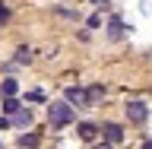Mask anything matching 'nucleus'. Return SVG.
<instances>
[{"label": "nucleus", "instance_id": "nucleus-11", "mask_svg": "<svg viewBox=\"0 0 152 149\" xmlns=\"http://www.w3.org/2000/svg\"><path fill=\"white\" fill-rule=\"evenodd\" d=\"M19 108H22V102H16V95H13V98H3V111L7 114H16Z\"/></svg>", "mask_w": 152, "mask_h": 149}, {"label": "nucleus", "instance_id": "nucleus-7", "mask_svg": "<svg viewBox=\"0 0 152 149\" xmlns=\"http://www.w3.org/2000/svg\"><path fill=\"white\" fill-rule=\"evenodd\" d=\"M76 130H79V137H83L86 143H92L95 137H98V130H102V127H95V124H89V121H86V124H79Z\"/></svg>", "mask_w": 152, "mask_h": 149}, {"label": "nucleus", "instance_id": "nucleus-13", "mask_svg": "<svg viewBox=\"0 0 152 149\" xmlns=\"http://www.w3.org/2000/svg\"><path fill=\"white\" fill-rule=\"evenodd\" d=\"M10 16H13V13H10V7H7V3H0V29L10 22Z\"/></svg>", "mask_w": 152, "mask_h": 149}, {"label": "nucleus", "instance_id": "nucleus-12", "mask_svg": "<svg viewBox=\"0 0 152 149\" xmlns=\"http://www.w3.org/2000/svg\"><path fill=\"white\" fill-rule=\"evenodd\" d=\"M13 60H16V64H28V60H32V48H19Z\"/></svg>", "mask_w": 152, "mask_h": 149}, {"label": "nucleus", "instance_id": "nucleus-15", "mask_svg": "<svg viewBox=\"0 0 152 149\" xmlns=\"http://www.w3.org/2000/svg\"><path fill=\"white\" fill-rule=\"evenodd\" d=\"M86 26H89V29H98V26H102V19H98V16H89V22H86Z\"/></svg>", "mask_w": 152, "mask_h": 149}, {"label": "nucleus", "instance_id": "nucleus-8", "mask_svg": "<svg viewBox=\"0 0 152 149\" xmlns=\"http://www.w3.org/2000/svg\"><path fill=\"white\" fill-rule=\"evenodd\" d=\"M16 92H19V83H16V79H3V83H0V95H3V98H13Z\"/></svg>", "mask_w": 152, "mask_h": 149}, {"label": "nucleus", "instance_id": "nucleus-4", "mask_svg": "<svg viewBox=\"0 0 152 149\" xmlns=\"http://www.w3.org/2000/svg\"><path fill=\"white\" fill-rule=\"evenodd\" d=\"M102 137H104V143L117 146V143L124 140V127H121V124H104V127H102Z\"/></svg>", "mask_w": 152, "mask_h": 149}, {"label": "nucleus", "instance_id": "nucleus-17", "mask_svg": "<svg viewBox=\"0 0 152 149\" xmlns=\"http://www.w3.org/2000/svg\"><path fill=\"white\" fill-rule=\"evenodd\" d=\"M95 149H114V146H111V143H98Z\"/></svg>", "mask_w": 152, "mask_h": 149}, {"label": "nucleus", "instance_id": "nucleus-16", "mask_svg": "<svg viewBox=\"0 0 152 149\" xmlns=\"http://www.w3.org/2000/svg\"><path fill=\"white\" fill-rule=\"evenodd\" d=\"M7 127H13V124H10V117H0V130H7Z\"/></svg>", "mask_w": 152, "mask_h": 149}, {"label": "nucleus", "instance_id": "nucleus-9", "mask_svg": "<svg viewBox=\"0 0 152 149\" xmlns=\"http://www.w3.org/2000/svg\"><path fill=\"white\" fill-rule=\"evenodd\" d=\"M38 143H41L38 133H22V137H19V146H22V149H35Z\"/></svg>", "mask_w": 152, "mask_h": 149}, {"label": "nucleus", "instance_id": "nucleus-5", "mask_svg": "<svg viewBox=\"0 0 152 149\" xmlns=\"http://www.w3.org/2000/svg\"><path fill=\"white\" fill-rule=\"evenodd\" d=\"M124 35H127L124 19H121V16H111V19H108V38H111V41H121Z\"/></svg>", "mask_w": 152, "mask_h": 149}, {"label": "nucleus", "instance_id": "nucleus-2", "mask_svg": "<svg viewBox=\"0 0 152 149\" xmlns=\"http://www.w3.org/2000/svg\"><path fill=\"white\" fill-rule=\"evenodd\" d=\"M124 111H127V121H133V124H146V117H149L146 102H136V98L124 105Z\"/></svg>", "mask_w": 152, "mask_h": 149}, {"label": "nucleus", "instance_id": "nucleus-10", "mask_svg": "<svg viewBox=\"0 0 152 149\" xmlns=\"http://www.w3.org/2000/svg\"><path fill=\"white\" fill-rule=\"evenodd\" d=\"M86 92H89V108H92V105H98V102H102L104 89H102V86H92V89H86Z\"/></svg>", "mask_w": 152, "mask_h": 149}, {"label": "nucleus", "instance_id": "nucleus-3", "mask_svg": "<svg viewBox=\"0 0 152 149\" xmlns=\"http://www.w3.org/2000/svg\"><path fill=\"white\" fill-rule=\"evenodd\" d=\"M64 98H66L70 105H76V108H89V92H86V89H79V86H66Z\"/></svg>", "mask_w": 152, "mask_h": 149}, {"label": "nucleus", "instance_id": "nucleus-6", "mask_svg": "<svg viewBox=\"0 0 152 149\" xmlns=\"http://www.w3.org/2000/svg\"><path fill=\"white\" fill-rule=\"evenodd\" d=\"M32 121H35V117H32V111H28V108H19V111L10 117V124H13V127H32Z\"/></svg>", "mask_w": 152, "mask_h": 149}, {"label": "nucleus", "instance_id": "nucleus-14", "mask_svg": "<svg viewBox=\"0 0 152 149\" xmlns=\"http://www.w3.org/2000/svg\"><path fill=\"white\" fill-rule=\"evenodd\" d=\"M92 3H95L98 10H111V0H92Z\"/></svg>", "mask_w": 152, "mask_h": 149}, {"label": "nucleus", "instance_id": "nucleus-1", "mask_svg": "<svg viewBox=\"0 0 152 149\" xmlns=\"http://www.w3.org/2000/svg\"><path fill=\"white\" fill-rule=\"evenodd\" d=\"M48 121H51V127H70V124L76 121V114H73V105L66 102H48Z\"/></svg>", "mask_w": 152, "mask_h": 149}, {"label": "nucleus", "instance_id": "nucleus-18", "mask_svg": "<svg viewBox=\"0 0 152 149\" xmlns=\"http://www.w3.org/2000/svg\"><path fill=\"white\" fill-rule=\"evenodd\" d=\"M142 149H152V140H146V143H142Z\"/></svg>", "mask_w": 152, "mask_h": 149}]
</instances>
